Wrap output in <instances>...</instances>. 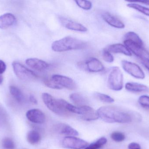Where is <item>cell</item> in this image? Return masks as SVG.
Masks as SVG:
<instances>
[{"mask_svg": "<svg viewBox=\"0 0 149 149\" xmlns=\"http://www.w3.org/2000/svg\"><path fill=\"white\" fill-rule=\"evenodd\" d=\"M97 113L99 118L107 123H129L135 117L132 112L117 107H101Z\"/></svg>", "mask_w": 149, "mask_h": 149, "instance_id": "obj_1", "label": "cell"}, {"mask_svg": "<svg viewBox=\"0 0 149 149\" xmlns=\"http://www.w3.org/2000/svg\"><path fill=\"white\" fill-rule=\"evenodd\" d=\"M87 43L78 38L68 36L59 40L54 41L52 49L56 52H63L72 50H81L86 48Z\"/></svg>", "mask_w": 149, "mask_h": 149, "instance_id": "obj_2", "label": "cell"}, {"mask_svg": "<svg viewBox=\"0 0 149 149\" xmlns=\"http://www.w3.org/2000/svg\"><path fill=\"white\" fill-rule=\"evenodd\" d=\"M42 98L46 107L56 114L65 116L70 114L69 112L63 107L59 99H56L47 93H43Z\"/></svg>", "mask_w": 149, "mask_h": 149, "instance_id": "obj_3", "label": "cell"}, {"mask_svg": "<svg viewBox=\"0 0 149 149\" xmlns=\"http://www.w3.org/2000/svg\"><path fill=\"white\" fill-rule=\"evenodd\" d=\"M108 86L113 91H120L123 88V74L119 67L115 66L111 70L108 78Z\"/></svg>", "mask_w": 149, "mask_h": 149, "instance_id": "obj_4", "label": "cell"}, {"mask_svg": "<svg viewBox=\"0 0 149 149\" xmlns=\"http://www.w3.org/2000/svg\"><path fill=\"white\" fill-rule=\"evenodd\" d=\"M12 66L17 77L23 81H30L37 78L38 76L34 72L17 61L12 63Z\"/></svg>", "mask_w": 149, "mask_h": 149, "instance_id": "obj_5", "label": "cell"}, {"mask_svg": "<svg viewBox=\"0 0 149 149\" xmlns=\"http://www.w3.org/2000/svg\"><path fill=\"white\" fill-rule=\"evenodd\" d=\"M121 64L124 71L134 78L140 79L145 78L144 72L138 65L125 60H122Z\"/></svg>", "mask_w": 149, "mask_h": 149, "instance_id": "obj_6", "label": "cell"}, {"mask_svg": "<svg viewBox=\"0 0 149 149\" xmlns=\"http://www.w3.org/2000/svg\"><path fill=\"white\" fill-rule=\"evenodd\" d=\"M62 145L65 148L82 149L87 147L88 143L86 141L75 136H67L63 140Z\"/></svg>", "mask_w": 149, "mask_h": 149, "instance_id": "obj_7", "label": "cell"}, {"mask_svg": "<svg viewBox=\"0 0 149 149\" xmlns=\"http://www.w3.org/2000/svg\"><path fill=\"white\" fill-rule=\"evenodd\" d=\"M124 43L125 46L130 52H132L141 59H149V53L142 45H140L130 40H125Z\"/></svg>", "mask_w": 149, "mask_h": 149, "instance_id": "obj_8", "label": "cell"}, {"mask_svg": "<svg viewBox=\"0 0 149 149\" xmlns=\"http://www.w3.org/2000/svg\"><path fill=\"white\" fill-rule=\"evenodd\" d=\"M51 78L62 89L65 88L70 90H74L77 87L74 80L69 77L59 74H54Z\"/></svg>", "mask_w": 149, "mask_h": 149, "instance_id": "obj_9", "label": "cell"}, {"mask_svg": "<svg viewBox=\"0 0 149 149\" xmlns=\"http://www.w3.org/2000/svg\"><path fill=\"white\" fill-rule=\"evenodd\" d=\"M26 116L29 120L36 124H43L46 121V116L40 109H31L27 111Z\"/></svg>", "mask_w": 149, "mask_h": 149, "instance_id": "obj_10", "label": "cell"}, {"mask_svg": "<svg viewBox=\"0 0 149 149\" xmlns=\"http://www.w3.org/2000/svg\"><path fill=\"white\" fill-rule=\"evenodd\" d=\"M80 108V114L81 118L87 121L96 120L99 118L97 111H95L93 108L89 106H84L79 107Z\"/></svg>", "mask_w": 149, "mask_h": 149, "instance_id": "obj_11", "label": "cell"}, {"mask_svg": "<svg viewBox=\"0 0 149 149\" xmlns=\"http://www.w3.org/2000/svg\"><path fill=\"white\" fill-rule=\"evenodd\" d=\"M60 22L64 27L68 29L81 32L87 31V29L81 24L65 17H60Z\"/></svg>", "mask_w": 149, "mask_h": 149, "instance_id": "obj_12", "label": "cell"}, {"mask_svg": "<svg viewBox=\"0 0 149 149\" xmlns=\"http://www.w3.org/2000/svg\"><path fill=\"white\" fill-rule=\"evenodd\" d=\"M26 64L32 69L38 71H42L49 68V65L42 59L37 58H29L26 59Z\"/></svg>", "mask_w": 149, "mask_h": 149, "instance_id": "obj_13", "label": "cell"}, {"mask_svg": "<svg viewBox=\"0 0 149 149\" xmlns=\"http://www.w3.org/2000/svg\"><path fill=\"white\" fill-rule=\"evenodd\" d=\"M103 20L109 24L117 29H123L125 24L119 18L109 12H105L102 15Z\"/></svg>", "mask_w": 149, "mask_h": 149, "instance_id": "obj_14", "label": "cell"}, {"mask_svg": "<svg viewBox=\"0 0 149 149\" xmlns=\"http://www.w3.org/2000/svg\"><path fill=\"white\" fill-rule=\"evenodd\" d=\"M86 69L91 72H99L104 70L102 63L96 58H92L88 60L85 64Z\"/></svg>", "mask_w": 149, "mask_h": 149, "instance_id": "obj_15", "label": "cell"}, {"mask_svg": "<svg viewBox=\"0 0 149 149\" xmlns=\"http://www.w3.org/2000/svg\"><path fill=\"white\" fill-rule=\"evenodd\" d=\"M15 22V17L13 14L10 13L3 14L0 16V29H8L13 25Z\"/></svg>", "mask_w": 149, "mask_h": 149, "instance_id": "obj_16", "label": "cell"}, {"mask_svg": "<svg viewBox=\"0 0 149 149\" xmlns=\"http://www.w3.org/2000/svg\"><path fill=\"white\" fill-rule=\"evenodd\" d=\"M55 130L58 134L70 136H76L79 135L77 130L69 125L64 123H60L56 125L55 127Z\"/></svg>", "mask_w": 149, "mask_h": 149, "instance_id": "obj_17", "label": "cell"}, {"mask_svg": "<svg viewBox=\"0 0 149 149\" xmlns=\"http://www.w3.org/2000/svg\"><path fill=\"white\" fill-rule=\"evenodd\" d=\"M126 90L134 92H148V87L145 85L135 82H128L125 85Z\"/></svg>", "mask_w": 149, "mask_h": 149, "instance_id": "obj_18", "label": "cell"}, {"mask_svg": "<svg viewBox=\"0 0 149 149\" xmlns=\"http://www.w3.org/2000/svg\"><path fill=\"white\" fill-rule=\"evenodd\" d=\"M108 50L113 53H122L127 56L132 55L131 52L125 45L121 44H115L109 46Z\"/></svg>", "mask_w": 149, "mask_h": 149, "instance_id": "obj_19", "label": "cell"}, {"mask_svg": "<svg viewBox=\"0 0 149 149\" xmlns=\"http://www.w3.org/2000/svg\"><path fill=\"white\" fill-rule=\"evenodd\" d=\"M10 92L18 103L22 104L24 102V96L22 91L15 86H10L9 87Z\"/></svg>", "mask_w": 149, "mask_h": 149, "instance_id": "obj_20", "label": "cell"}, {"mask_svg": "<svg viewBox=\"0 0 149 149\" xmlns=\"http://www.w3.org/2000/svg\"><path fill=\"white\" fill-rule=\"evenodd\" d=\"M70 99L72 102L79 107L87 106V100L85 99L84 96L78 93L72 94L70 95Z\"/></svg>", "mask_w": 149, "mask_h": 149, "instance_id": "obj_21", "label": "cell"}, {"mask_svg": "<svg viewBox=\"0 0 149 149\" xmlns=\"http://www.w3.org/2000/svg\"><path fill=\"white\" fill-rule=\"evenodd\" d=\"M27 140L29 143L32 145L37 144L41 140V135L36 130L29 131L27 134Z\"/></svg>", "mask_w": 149, "mask_h": 149, "instance_id": "obj_22", "label": "cell"}, {"mask_svg": "<svg viewBox=\"0 0 149 149\" xmlns=\"http://www.w3.org/2000/svg\"><path fill=\"white\" fill-rule=\"evenodd\" d=\"M107 140L105 137H102L96 141L88 145L84 149H100L107 143Z\"/></svg>", "mask_w": 149, "mask_h": 149, "instance_id": "obj_23", "label": "cell"}, {"mask_svg": "<svg viewBox=\"0 0 149 149\" xmlns=\"http://www.w3.org/2000/svg\"><path fill=\"white\" fill-rule=\"evenodd\" d=\"M125 40H130L135 42L140 45L143 46V42L139 36L135 32L130 31L126 33L125 36Z\"/></svg>", "mask_w": 149, "mask_h": 149, "instance_id": "obj_24", "label": "cell"}, {"mask_svg": "<svg viewBox=\"0 0 149 149\" xmlns=\"http://www.w3.org/2000/svg\"><path fill=\"white\" fill-rule=\"evenodd\" d=\"M127 6L129 8L137 10V11L141 12L142 14L149 16V8H146V7H144V6H142V5L137 4V3H128Z\"/></svg>", "mask_w": 149, "mask_h": 149, "instance_id": "obj_25", "label": "cell"}, {"mask_svg": "<svg viewBox=\"0 0 149 149\" xmlns=\"http://www.w3.org/2000/svg\"><path fill=\"white\" fill-rule=\"evenodd\" d=\"M95 98L100 100L102 102L106 103H113L114 101V99L109 95L101 93L96 92L95 93Z\"/></svg>", "mask_w": 149, "mask_h": 149, "instance_id": "obj_26", "label": "cell"}, {"mask_svg": "<svg viewBox=\"0 0 149 149\" xmlns=\"http://www.w3.org/2000/svg\"><path fill=\"white\" fill-rule=\"evenodd\" d=\"M2 147L3 149H15V144L12 139L5 137L2 141Z\"/></svg>", "mask_w": 149, "mask_h": 149, "instance_id": "obj_27", "label": "cell"}, {"mask_svg": "<svg viewBox=\"0 0 149 149\" xmlns=\"http://www.w3.org/2000/svg\"><path fill=\"white\" fill-rule=\"evenodd\" d=\"M75 2L79 7L83 9L89 10L92 8V3L90 1L77 0Z\"/></svg>", "mask_w": 149, "mask_h": 149, "instance_id": "obj_28", "label": "cell"}, {"mask_svg": "<svg viewBox=\"0 0 149 149\" xmlns=\"http://www.w3.org/2000/svg\"><path fill=\"white\" fill-rule=\"evenodd\" d=\"M111 138L113 141L116 142H121L125 140V135L120 132H114L111 134Z\"/></svg>", "mask_w": 149, "mask_h": 149, "instance_id": "obj_29", "label": "cell"}, {"mask_svg": "<svg viewBox=\"0 0 149 149\" xmlns=\"http://www.w3.org/2000/svg\"><path fill=\"white\" fill-rule=\"evenodd\" d=\"M44 83L45 85L49 87V88H52V89H62L59 86H58L56 83H55L52 78H45L44 80Z\"/></svg>", "mask_w": 149, "mask_h": 149, "instance_id": "obj_30", "label": "cell"}, {"mask_svg": "<svg viewBox=\"0 0 149 149\" xmlns=\"http://www.w3.org/2000/svg\"><path fill=\"white\" fill-rule=\"evenodd\" d=\"M138 103L142 106L149 108V96L142 95L138 99Z\"/></svg>", "mask_w": 149, "mask_h": 149, "instance_id": "obj_31", "label": "cell"}, {"mask_svg": "<svg viewBox=\"0 0 149 149\" xmlns=\"http://www.w3.org/2000/svg\"><path fill=\"white\" fill-rule=\"evenodd\" d=\"M102 58L104 61L108 63H112L114 61V57L110 52L107 50H104L102 52Z\"/></svg>", "mask_w": 149, "mask_h": 149, "instance_id": "obj_32", "label": "cell"}, {"mask_svg": "<svg viewBox=\"0 0 149 149\" xmlns=\"http://www.w3.org/2000/svg\"><path fill=\"white\" fill-rule=\"evenodd\" d=\"M128 149H141L140 144L136 143L133 142L130 143L128 146Z\"/></svg>", "mask_w": 149, "mask_h": 149, "instance_id": "obj_33", "label": "cell"}, {"mask_svg": "<svg viewBox=\"0 0 149 149\" xmlns=\"http://www.w3.org/2000/svg\"><path fill=\"white\" fill-rule=\"evenodd\" d=\"M6 64L2 60L0 59V75L3 73L6 70Z\"/></svg>", "mask_w": 149, "mask_h": 149, "instance_id": "obj_34", "label": "cell"}, {"mask_svg": "<svg viewBox=\"0 0 149 149\" xmlns=\"http://www.w3.org/2000/svg\"><path fill=\"white\" fill-rule=\"evenodd\" d=\"M142 63L145 67L149 71V59H141Z\"/></svg>", "mask_w": 149, "mask_h": 149, "instance_id": "obj_35", "label": "cell"}, {"mask_svg": "<svg viewBox=\"0 0 149 149\" xmlns=\"http://www.w3.org/2000/svg\"><path fill=\"white\" fill-rule=\"evenodd\" d=\"M29 100L31 102L33 103L34 104H37L38 103L37 100L35 96L32 94H31L29 96Z\"/></svg>", "mask_w": 149, "mask_h": 149, "instance_id": "obj_36", "label": "cell"}, {"mask_svg": "<svg viewBox=\"0 0 149 149\" xmlns=\"http://www.w3.org/2000/svg\"><path fill=\"white\" fill-rule=\"evenodd\" d=\"M130 3H143V4H147L149 5V1H128Z\"/></svg>", "mask_w": 149, "mask_h": 149, "instance_id": "obj_37", "label": "cell"}, {"mask_svg": "<svg viewBox=\"0 0 149 149\" xmlns=\"http://www.w3.org/2000/svg\"><path fill=\"white\" fill-rule=\"evenodd\" d=\"M3 76L1 75H0V85L2 84L3 81Z\"/></svg>", "mask_w": 149, "mask_h": 149, "instance_id": "obj_38", "label": "cell"}]
</instances>
